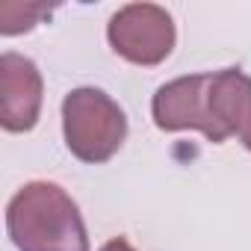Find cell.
<instances>
[{
    "mask_svg": "<svg viewBox=\"0 0 251 251\" xmlns=\"http://www.w3.org/2000/svg\"><path fill=\"white\" fill-rule=\"evenodd\" d=\"M6 227L18 251H89L77 204L50 180H33L15 192Z\"/></svg>",
    "mask_w": 251,
    "mask_h": 251,
    "instance_id": "obj_1",
    "label": "cell"
},
{
    "mask_svg": "<svg viewBox=\"0 0 251 251\" xmlns=\"http://www.w3.org/2000/svg\"><path fill=\"white\" fill-rule=\"evenodd\" d=\"M62 133L68 151L83 163H106L127 136L124 109L100 89H74L62 100Z\"/></svg>",
    "mask_w": 251,
    "mask_h": 251,
    "instance_id": "obj_2",
    "label": "cell"
},
{
    "mask_svg": "<svg viewBox=\"0 0 251 251\" xmlns=\"http://www.w3.org/2000/svg\"><path fill=\"white\" fill-rule=\"evenodd\" d=\"M106 39L133 65H160L175 48V21L163 6L130 3L109 18Z\"/></svg>",
    "mask_w": 251,
    "mask_h": 251,
    "instance_id": "obj_3",
    "label": "cell"
},
{
    "mask_svg": "<svg viewBox=\"0 0 251 251\" xmlns=\"http://www.w3.org/2000/svg\"><path fill=\"white\" fill-rule=\"evenodd\" d=\"M151 112L160 130H201L210 142H225L210 109V74L177 77L160 86Z\"/></svg>",
    "mask_w": 251,
    "mask_h": 251,
    "instance_id": "obj_4",
    "label": "cell"
},
{
    "mask_svg": "<svg viewBox=\"0 0 251 251\" xmlns=\"http://www.w3.org/2000/svg\"><path fill=\"white\" fill-rule=\"evenodd\" d=\"M0 92L3 109L0 121L9 133H27L36 127L42 112V74L33 59L21 53L0 56Z\"/></svg>",
    "mask_w": 251,
    "mask_h": 251,
    "instance_id": "obj_5",
    "label": "cell"
},
{
    "mask_svg": "<svg viewBox=\"0 0 251 251\" xmlns=\"http://www.w3.org/2000/svg\"><path fill=\"white\" fill-rule=\"evenodd\" d=\"M210 109L222 136H236L251 151V77L239 68L210 74Z\"/></svg>",
    "mask_w": 251,
    "mask_h": 251,
    "instance_id": "obj_6",
    "label": "cell"
},
{
    "mask_svg": "<svg viewBox=\"0 0 251 251\" xmlns=\"http://www.w3.org/2000/svg\"><path fill=\"white\" fill-rule=\"evenodd\" d=\"M53 6L48 3H3L0 6V33L3 36H18L33 30L45 15H50Z\"/></svg>",
    "mask_w": 251,
    "mask_h": 251,
    "instance_id": "obj_7",
    "label": "cell"
},
{
    "mask_svg": "<svg viewBox=\"0 0 251 251\" xmlns=\"http://www.w3.org/2000/svg\"><path fill=\"white\" fill-rule=\"evenodd\" d=\"M100 251H136V248H133L127 239H124V236H115V239H109Z\"/></svg>",
    "mask_w": 251,
    "mask_h": 251,
    "instance_id": "obj_8",
    "label": "cell"
}]
</instances>
